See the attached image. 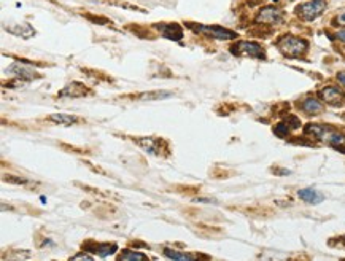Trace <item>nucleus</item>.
<instances>
[{
    "instance_id": "nucleus-1",
    "label": "nucleus",
    "mask_w": 345,
    "mask_h": 261,
    "mask_svg": "<svg viewBox=\"0 0 345 261\" xmlns=\"http://www.w3.org/2000/svg\"><path fill=\"white\" fill-rule=\"evenodd\" d=\"M305 134H312L314 137L323 140L324 143L334 146V148L345 152V136L334 130L330 126H323V124H309L305 127Z\"/></svg>"
},
{
    "instance_id": "nucleus-2",
    "label": "nucleus",
    "mask_w": 345,
    "mask_h": 261,
    "mask_svg": "<svg viewBox=\"0 0 345 261\" xmlns=\"http://www.w3.org/2000/svg\"><path fill=\"white\" fill-rule=\"evenodd\" d=\"M278 50H280L288 58H299L307 50V42L293 35H285L277 42Z\"/></svg>"
},
{
    "instance_id": "nucleus-3",
    "label": "nucleus",
    "mask_w": 345,
    "mask_h": 261,
    "mask_svg": "<svg viewBox=\"0 0 345 261\" xmlns=\"http://www.w3.org/2000/svg\"><path fill=\"white\" fill-rule=\"evenodd\" d=\"M324 8H326L324 0H309V2L296 8V13H298V16L304 21H314L324 11Z\"/></svg>"
},
{
    "instance_id": "nucleus-4",
    "label": "nucleus",
    "mask_w": 345,
    "mask_h": 261,
    "mask_svg": "<svg viewBox=\"0 0 345 261\" xmlns=\"http://www.w3.org/2000/svg\"><path fill=\"white\" fill-rule=\"evenodd\" d=\"M188 26L194 32H197V34H205L208 37L218 39V40H233V39H236V32L224 29V27H220V26H199V24H193V23H189Z\"/></svg>"
},
{
    "instance_id": "nucleus-5",
    "label": "nucleus",
    "mask_w": 345,
    "mask_h": 261,
    "mask_svg": "<svg viewBox=\"0 0 345 261\" xmlns=\"http://www.w3.org/2000/svg\"><path fill=\"white\" fill-rule=\"evenodd\" d=\"M231 51L236 56H250V58H256V59H264L266 53L264 50L253 42H237L234 46H231Z\"/></svg>"
},
{
    "instance_id": "nucleus-6",
    "label": "nucleus",
    "mask_w": 345,
    "mask_h": 261,
    "mask_svg": "<svg viewBox=\"0 0 345 261\" xmlns=\"http://www.w3.org/2000/svg\"><path fill=\"white\" fill-rule=\"evenodd\" d=\"M5 73H10L16 78H21V80H37L40 78V75L37 73L35 69H32L29 64L26 62H13L8 69H5Z\"/></svg>"
},
{
    "instance_id": "nucleus-7",
    "label": "nucleus",
    "mask_w": 345,
    "mask_h": 261,
    "mask_svg": "<svg viewBox=\"0 0 345 261\" xmlns=\"http://www.w3.org/2000/svg\"><path fill=\"white\" fill-rule=\"evenodd\" d=\"M320 97L326 104L334 105V107H340L345 102V92L336 86H328V88L321 89Z\"/></svg>"
},
{
    "instance_id": "nucleus-8",
    "label": "nucleus",
    "mask_w": 345,
    "mask_h": 261,
    "mask_svg": "<svg viewBox=\"0 0 345 261\" xmlns=\"http://www.w3.org/2000/svg\"><path fill=\"white\" fill-rule=\"evenodd\" d=\"M258 23H266V24H277L283 21V13L280 10H277L274 7H267L262 8L259 11V14L256 16Z\"/></svg>"
},
{
    "instance_id": "nucleus-9",
    "label": "nucleus",
    "mask_w": 345,
    "mask_h": 261,
    "mask_svg": "<svg viewBox=\"0 0 345 261\" xmlns=\"http://www.w3.org/2000/svg\"><path fill=\"white\" fill-rule=\"evenodd\" d=\"M5 30H8L10 34H13L16 37H24V39L35 35V29L29 23H8L5 26Z\"/></svg>"
},
{
    "instance_id": "nucleus-10",
    "label": "nucleus",
    "mask_w": 345,
    "mask_h": 261,
    "mask_svg": "<svg viewBox=\"0 0 345 261\" xmlns=\"http://www.w3.org/2000/svg\"><path fill=\"white\" fill-rule=\"evenodd\" d=\"M136 143L139 146H142V148L148 153H153V155H161V145L162 142L156 137H142V139H137Z\"/></svg>"
},
{
    "instance_id": "nucleus-11",
    "label": "nucleus",
    "mask_w": 345,
    "mask_h": 261,
    "mask_svg": "<svg viewBox=\"0 0 345 261\" xmlns=\"http://www.w3.org/2000/svg\"><path fill=\"white\" fill-rule=\"evenodd\" d=\"M85 249L89 250L91 253L99 255V256H108V255L117 252L118 247L114 246V244H94V242H91V244H86Z\"/></svg>"
},
{
    "instance_id": "nucleus-12",
    "label": "nucleus",
    "mask_w": 345,
    "mask_h": 261,
    "mask_svg": "<svg viewBox=\"0 0 345 261\" xmlns=\"http://www.w3.org/2000/svg\"><path fill=\"white\" fill-rule=\"evenodd\" d=\"M156 29H159L161 34L170 40H180L183 37V30L178 24H172V23L170 24H158Z\"/></svg>"
},
{
    "instance_id": "nucleus-13",
    "label": "nucleus",
    "mask_w": 345,
    "mask_h": 261,
    "mask_svg": "<svg viewBox=\"0 0 345 261\" xmlns=\"http://www.w3.org/2000/svg\"><path fill=\"white\" fill-rule=\"evenodd\" d=\"M298 194H299V198H301L302 201H305V202H309V204H320V202L324 199V196H323L320 191L314 190V188H304V190H301Z\"/></svg>"
},
{
    "instance_id": "nucleus-14",
    "label": "nucleus",
    "mask_w": 345,
    "mask_h": 261,
    "mask_svg": "<svg viewBox=\"0 0 345 261\" xmlns=\"http://www.w3.org/2000/svg\"><path fill=\"white\" fill-rule=\"evenodd\" d=\"M86 88L80 83H70L62 91H59V97H83L86 94Z\"/></svg>"
},
{
    "instance_id": "nucleus-15",
    "label": "nucleus",
    "mask_w": 345,
    "mask_h": 261,
    "mask_svg": "<svg viewBox=\"0 0 345 261\" xmlns=\"http://www.w3.org/2000/svg\"><path fill=\"white\" fill-rule=\"evenodd\" d=\"M49 120L54 121L56 124H62V126H70L78 121L76 117L67 115V113H54V115H49Z\"/></svg>"
},
{
    "instance_id": "nucleus-16",
    "label": "nucleus",
    "mask_w": 345,
    "mask_h": 261,
    "mask_svg": "<svg viewBox=\"0 0 345 261\" xmlns=\"http://www.w3.org/2000/svg\"><path fill=\"white\" fill-rule=\"evenodd\" d=\"M301 107H302L304 111L309 113V115H317V113H320L323 110V105L317 99H312V97H310V99H305L301 104Z\"/></svg>"
},
{
    "instance_id": "nucleus-17",
    "label": "nucleus",
    "mask_w": 345,
    "mask_h": 261,
    "mask_svg": "<svg viewBox=\"0 0 345 261\" xmlns=\"http://www.w3.org/2000/svg\"><path fill=\"white\" fill-rule=\"evenodd\" d=\"M164 255L172 258V259H196L197 258L196 255L182 253V252H177V250H172V249H164Z\"/></svg>"
},
{
    "instance_id": "nucleus-18",
    "label": "nucleus",
    "mask_w": 345,
    "mask_h": 261,
    "mask_svg": "<svg viewBox=\"0 0 345 261\" xmlns=\"http://www.w3.org/2000/svg\"><path fill=\"white\" fill-rule=\"evenodd\" d=\"M172 96L170 91H156V92H146V94H142L140 97L143 101H155V99H164V97H169Z\"/></svg>"
},
{
    "instance_id": "nucleus-19",
    "label": "nucleus",
    "mask_w": 345,
    "mask_h": 261,
    "mask_svg": "<svg viewBox=\"0 0 345 261\" xmlns=\"http://www.w3.org/2000/svg\"><path fill=\"white\" fill-rule=\"evenodd\" d=\"M121 261H127V259H134V261H146L148 256H145L143 253H139V252H130V250H126L121 256H120Z\"/></svg>"
},
{
    "instance_id": "nucleus-20",
    "label": "nucleus",
    "mask_w": 345,
    "mask_h": 261,
    "mask_svg": "<svg viewBox=\"0 0 345 261\" xmlns=\"http://www.w3.org/2000/svg\"><path fill=\"white\" fill-rule=\"evenodd\" d=\"M288 124H285V123H280L277 127H275V134L277 136H280V137H286L288 136Z\"/></svg>"
},
{
    "instance_id": "nucleus-21",
    "label": "nucleus",
    "mask_w": 345,
    "mask_h": 261,
    "mask_svg": "<svg viewBox=\"0 0 345 261\" xmlns=\"http://www.w3.org/2000/svg\"><path fill=\"white\" fill-rule=\"evenodd\" d=\"M5 180L10 182V183H20V185H29L30 183L29 180H26V178H20V177H7Z\"/></svg>"
},
{
    "instance_id": "nucleus-22",
    "label": "nucleus",
    "mask_w": 345,
    "mask_h": 261,
    "mask_svg": "<svg viewBox=\"0 0 345 261\" xmlns=\"http://www.w3.org/2000/svg\"><path fill=\"white\" fill-rule=\"evenodd\" d=\"M334 21H336V24H339V26H345V10H343L342 13L337 14V18H336Z\"/></svg>"
},
{
    "instance_id": "nucleus-23",
    "label": "nucleus",
    "mask_w": 345,
    "mask_h": 261,
    "mask_svg": "<svg viewBox=\"0 0 345 261\" xmlns=\"http://www.w3.org/2000/svg\"><path fill=\"white\" fill-rule=\"evenodd\" d=\"M72 259H88V261H91L92 256H89V255H86V253H80V255H75Z\"/></svg>"
},
{
    "instance_id": "nucleus-24",
    "label": "nucleus",
    "mask_w": 345,
    "mask_h": 261,
    "mask_svg": "<svg viewBox=\"0 0 345 261\" xmlns=\"http://www.w3.org/2000/svg\"><path fill=\"white\" fill-rule=\"evenodd\" d=\"M336 35H337V39H339V40L345 42V29H343V30H339Z\"/></svg>"
},
{
    "instance_id": "nucleus-25",
    "label": "nucleus",
    "mask_w": 345,
    "mask_h": 261,
    "mask_svg": "<svg viewBox=\"0 0 345 261\" xmlns=\"http://www.w3.org/2000/svg\"><path fill=\"white\" fill-rule=\"evenodd\" d=\"M337 80L345 86V73H339V75H337Z\"/></svg>"
}]
</instances>
